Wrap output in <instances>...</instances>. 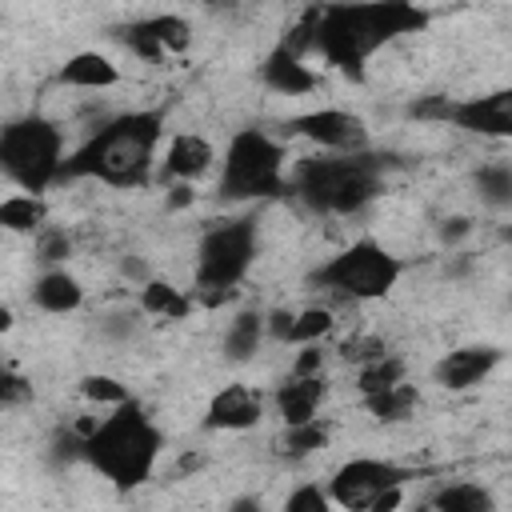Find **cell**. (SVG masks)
<instances>
[{
	"label": "cell",
	"instance_id": "obj_1",
	"mask_svg": "<svg viewBox=\"0 0 512 512\" xmlns=\"http://www.w3.org/2000/svg\"><path fill=\"white\" fill-rule=\"evenodd\" d=\"M164 136V112L128 108L104 120L76 152H68L64 180H100L108 188H144L152 180L156 148Z\"/></svg>",
	"mask_w": 512,
	"mask_h": 512
},
{
	"label": "cell",
	"instance_id": "obj_2",
	"mask_svg": "<svg viewBox=\"0 0 512 512\" xmlns=\"http://www.w3.org/2000/svg\"><path fill=\"white\" fill-rule=\"evenodd\" d=\"M428 12L404 0H376V4H324L316 56L336 72L360 80L368 60L404 32H420Z\"/></svg>",
	"mask_w": 512,
	"mask_h": 512
},
{
	"label": "cell",
	"instance_id": "obj_3",
	"mask_svg": "<svg viewBox=\"0 0 512 512\" xmlns=\"http://www.w3.org/2000/svg\"><path fill=\"white\" fill-rule=\"evenodd\" d=\"M384 168V156H376L372 148L356 156L320 152L304 156L288 172V188L316 216H356L384 192Z\"/></svg>",
	"mask_w": 512,
	"mask_h": 512
},
{
	"label": "cell",
	"instance_id": "obj_4",
	"mask_svg": "<svg viewBox=\"0 0 512 512\" xmlns=\"http://www.w3.org/2000/svg\"><path fill=\"white\" fill-rule=\"evenodd\" d=\"M160 448L164 432L136 400H128L92 424V432L84 436V464L100 472L116 492H132L144 480H152Z\"/></svg>",
	"mask_w": 512,
	"mask_h": 512
},
{
	"label": "cell",
	"instance_id": "obj_5",
	"mask_svg": "<svg viewBox=\"0 0 512 512\" xmlns=\"http://www.w3.org/2000/svg\"><path fill=\"white\" fill-rule=\"evenodd\" d=\"M256 220L252 216H228L212 224L196 244V268H192V300L204 308H220L236 300L240 280L256 264Z\"/></svg>",
	"mask_w": 512,
	"mask_h": 512
},
{
	"label": "cell",
	"instance_id": "obj_6",
	"mask_svg": "<svg viewBox=\"0 0 512 512\" xmlns=\"http://www.w3.org/2000/svg\"><path fill=\"white\" fill-rule=\"evenodd\" d=\"M68 164L64 152V128L40 112L16 116L0 132V172L28 196H44L52 184H60Z\"/></svg>",
	"mask_w": 512,
	"mask_h": 512
},
{
	"label": "cell",
	"instance_id": "obj_7",
	"mask_svg": "<svg viewBox=\"0 0 512 512\" xmlns=\"http://www.w3.org/2000/svg\"><path fill=\"white\" fill-rule=\"evenodd\" d=\"M220 196L232 204L292 196L280 140H272L264 128H240L220 160Z\"/></svg>",
	"mask_w": 512,
	"mask_h": 512
},
{
	"label": "cell",
	"instance_id": "obj_8",
	"mask_svg": "<svg viewBox=\"0 0 512 512\" xmlns=\"http://www.w3.org/2000/svg\"><path fill=\"white\" fill-rule=\"evenodd\" d=\"M404 276V260L384 248L380 240L364 236V240H352L348 248H340L336 256H328L320 268H312L308 284L312 288H324L340 300H384Z\"/></svg>",
	"mask_w": 512,
	"mask_h": 512
},
{
	"label": "cell",
	"instance_id": "obj_9",
	"mask_svg": "<svg viewBox=\"0 0 512 512\" xmlns=\"http://www.w3.org/2000/svg\"><path fill=\"white\" fill-rule=\"evenodd\" d=\"M408 480H412V472L392 460L352 456L332 472L328 492H332L336 508H344V512H396Z\"/></svg>",
	"mask_w": 512,
	"mask_h": 512
},
{
	"label": "cell",
	"instance_id": "obj_10",
	"mask_svg": "<svg viewBox=\"0 0 512 512\" xmlns=\"http://www.w3.org/2000/svg\"><path fill=\"white\" fill-rule=\"evenodd\" d=\"M288 132L312 140L320 152H336V156H356L372 148V132L364 124V116L348 112V108H312L292 116Z\"/></svg>",
	"mask_w": 512,
	"mask_h": 512
},
{
	"label": "cell",
	"instance_id": "obj_11",
	"mask_svg": "<svg viewBox=\"0 0 512 512\" xmlns=\"http://www.w3.org/2000/svg\"><path fill=\"white\" fill-rule=\"evenodd\" d=\"M448 124L472 136H488V140H512V84L508 88H492L480 96H464L452 100L448 108Z\"/></svg>",
	"mask_w": 512,
	"mask_h": 512
},
{
	"label": "cell",
	"instance_id": "obj_12",
	"mask_svg": "<svg viewBox=\"0 0 512 512\" xmlns=\"http://www.w3.org/2000/svg\"><path fill=\"white\" fill-rule=\"evenodd\" d=\"M500 360H504V352L496 344H460L436 360L432 380L448 392H468V388L484 384L500 368Z\"/></svg>",
	"mask_w": 512,
	"mask_h": 512
},
{
	"label": "cell",
	"instance_id": "obj_13",
	"mask_svg": "<svg viewBox=\"0 0 512 512\" xmlns=\"http://www.w3.org/2000/svg\"><path fill=\"white\" fill-rule=\"evenodd\" d=\"M260 416H264V392L244 384V380H232L208 400L204 428H212V432H248V428L260 424Z\"/></svg>",
	"mask_w": 512,
	"mask_h": 512
},
{
	"label": "cell",
	"instance_id": "obj_14",
	"mask_svg": "<svg viewBox=\"0 0 512 512\" xmlns=\"http://www.w3.org/2000/svg\"><path fill=\"white\" fill-rule=\"evenodd\" d=\"M324 396H328V380L324 376H288L284 384H276L272 408L284 420V428H300V424L316 420Z\"/></svg>",
	"mask_w": 512,
	"mask_h": 512
},
{
	"label": "cell",
	"instance_id": "obj_15",
	"mask_svg": "<svg viewBox=\"0 0 512 512\" xmlns=\"http://www.w3.org/2000/svg\"><path fill=\"white\" fill-rule=\"evenodd\" d=\"M56 80L64 88H80V92H104V88H116L120 84V64L96 48H84V52H72L60 68H56Z\"/></svg>",
	"mask_w": 512,
	"mask_h": 512
},
{
	"label": "cell",
	"instance_id": "obj_16",
	"mask_svg": "<svg viewBox=\"0 0 512 512\" xmlns=\"http://www.w3.org/2000/svg\"><path fill=\"white\" fill-rule=\"evenodd\" d=\"M216 164V148L200 136V132H176L168 144H164V176L168 180H184V184H192V180H200L208 168Z\"/></svg>",
	"mask_w": 512,
	"mask_h": 512
},
{
	"label": "cell",
	"instance_id": "obj_17",
	"mask_svg": "<svg viewBox=\"0 0 512 512\" xmlns=\"http://www.w3.org/2000/svg\"><path fill=\"white\" fill-rule=\"evenodd\" d=\"M28 300L48 316H68L84 304V284L68 268H40V276L28 288Z\"/></svg>",
	"mask_w": 512,
	"mask_h": 512
},
{
	"label": "cell",
	"instance_id": "obj_18",
	"mask_svg": "<svg viewBox=\"0 0 512 512\" xmlns=\"http://www.w3.org/2000/svg\"><path fill=\"white\" fill-rule=\"evenodd\" d=\"M260 84L272 88L276 96H308L320 84V76L308 68V60H300L284 48H272L260 64Z\"/></svg>",
	"mask_w": 512,
	"mask_h": 512
},
{
	"label": "cell",
	"instance_id": "obj_19",
	"mask_svg": "<svg viewBox=\"0 0 512 512\" xmlns=\"http://www.w3.org/2000/svg\"><path fill=\"white\" fill-rule=\"evenodd\" d=\"M264 340H268L264 312L244 308V312H236V316L228 320V328H224V336H220V352H224L228 360L244 364V360H252V356L260 352V344H264Z\"/></svg>",
	"mask_w": 512,
	"mask_h": 512
},
{
	"label": "cell",
	"instance_id": "obj_20",
	"mask_svg": "<svg viewBox=\"0 0 512 512\" xmlns=\"http://www.w3.org/2000/svg\"><path fill=\"white\" fill-rule=\"evenodd\" d=\"M0 228L16 232V236H40L48 228V200L44 196H28V192H12L0 200Z\"/></svg>",
	"mask_w": 512,
	"mask_h": 512
},
{
	"label": "cell",
	"instance_id": "obj_21",
	"mask_svg": "<svg viewBox=\"0 0 512 512\" xmlns=\"http://www.w3.org/2000/svg\"><path fill=\"white\" fill-rule=\"evenodd\" d=\"M192 308H196L192 292L176 288V284H172V280H164V276H152V280L140 288V312H144V316H160V320H184Z\"/></svg>",
	"mask_w": 512,
	"mask_h": 512
},
{
	"label": "cell",
	"instance_id": "obj_22",
	"mask_svg": "<svg viewBox=\"0 0 512 512\" xmlns=\"http://www.w3.org/2000/svg\"><path fill=\"white\" fill-rule=\"evenodd\" d=\"M472 188L484 208L508 212L512 208V160H488L472 172Z\"/></svg>",
	"mask_w": 512,
	"mask_h": 512
},
{
	"label": "cell",
	"instance_id": "obj_23",
	"mask_svg": "<svg viewBox=\"0 0 512 512\" xmlns=\"http://www.w3.org/2000/svg\"><path fill=\"white\" fill-rule=\"evenodd\" d=\"M416 404H420V396H416V384H396V388H388V392H376V396H364V408L372 412V420H380V424H400V420H408L412 412H416Z\"/></svg>",
	"mask_w": 512,
	"mask_h": 512
},
{
	"label": "cell",
	"instance_id": "obj_24",
	"mask_svg": "<svg viewBox=\"0 0 512 512\" xmlns=\"http://www.w3.org/2000/svg\"><path fill=\"white\" fill-rule=\"evenodd\" d=\"M432 512H496L484 484H444L432 496Z\"/></svg>",
	"mask_w": 512,
	"mask_h": 512
},
{
	"label": "cell",
	"instance_id": "obj_25",
	"mask_svg": "<svg viewBox=\"0 0 512 512\" xmlns=\"http://www.w3.org/2000/svg\"><path fill=\"white\" fill-rule=\"evenodd\" d=\"M404 372L408 368H404L400 356H384V360H372L356 372V388H360V396H376V392H388V388L404 384Z\"/></svg>",
	"mask_w": 512,
	"mask_h": 512
},
{
	"label": "cell",
	"instance_id": "obj_26",
	"mask_svg": "<svg viewBox=\"0 0 512 512\" xmlns=\"http://www.w3.org/2000/svg\"><path fill=\"white\" fill-rule=\"evenodd\" d=\"M324 444H328V428H324L320 420H312V424H300V428H284V436H280V456L304 460V456L320 452Z\"/></svg>",
	"mask_w": 512,
	"mask_h": 512
},
{
	"label": "cell",
	"instance_id": "obj_27",
	"mask_svg": "<svg viewBox=\"0 0 512 512\" xmlns=\"http://www.w3.org/2000/svg\"><path fill=\"white\" fill-rule=\"evenodd\" d=\"M80 396H84L88 404H104L108 412L132 400L128 384H120L116 376H104V372H92V376H84V380H80Z\"/></svg>",
	"mask_w": 512,
	"mask_h": 512
},
{
	"label": "cell",
	"instance_id": "obj_28",
	"mask_svg": "<svg viewBox=\"0 0 512 512\" xmlns=\"http://www.w3.org/2000/svg\"><path fill=\"white\" fill-rule=\"evenodd\" d=\"M144 20H148L152 36L164 44V52H184V48L192 44V24H188L184 16H176V12H156V16H144Z\"/></svg>",
	"mask_w": 512,
	"mask_h": 512
},
{
	"label": "cell",
	"instance_id": "obj_29",
	"mask_svg": "<svg viewBox=\"0 0 512 512\" xmlns=\"http://www.w3.org/2000/svg\"><path fill=\"white\" fill-rule=\"evenodd\" d=\"M332 312L328 308H300L296 312V324H292V348H308V344H320L328 332H332Z\"/></svg>",
	"mask_w": 512,
	"mask_h": 512
},
{
	"label": "cell",
	"instance_id": "obj_30",
	"mask_svg": "<svg viewBox=\"0 0 512 512\" xmlns=\"http://www.w3.org/2000/svg\"><path fill=\"white\" fill-rule=\"evenodd\" d=\"M68 256H72V236L64 228H44L36 236V260H40V268H64Z\"/></svg>",
	"mask_w": 512,
	"mask_h": 512
},
{
	"label": "cell",
	"instance_id": "obj_31",
	"mask_svg": "<svg viewBox=\"0 0 512 512\" xmlns=\"http://www.w3.org/2000/svg\"><path fill=\"white\" fill-rule=\"evenodd\" d=\"M284 512H336V500L320 484H296L284 496Z\"/></svg>",
	"mask_w": 512,
	"mask_h": 512
},
{
	"label": "cell",
	"instance_id": "obj_32",
	"mask_svg": "<svg viewBox=\"0 0 512 512\" xmlns=\"http://www.w3.org/2000/svg\"><path fill=\"white\" fill-rule=\"evenodd\" d=\"M140 328H144V312H140V304L136 308H112L104 320H100V332L108 336V340H132V336H140Z\"/></svg>",
	"mask_w": 512,
	"mask_h": 512
},
{
	"label": "cell",
	"instance_id": "obj_33",
	"mask_svg": "<svg viewBox=\"0 0 512 512\" xmlns=\"http://www.w3.org/2000/svg\"><path fill=\"white\" fill-rule=\"evenodd\" d=\"M340 352H344V360H356L360 368H364V364H372V360L392 356V352H388V344H384L380 336H352V340H344V344H340Z\"/></svg>",
	"mask_w": 512,
	"mask_h": 512
},
{
	"label": "cell",
	"instance_id": "obj_34",
	"mask_svg": "<svg viewBox=\"0 0 512 512\" xmlns=\"http://www.w3.org/2000/svg\"><path fill=\"white\" fill-rule=\"evenodd\" d=\"M24 400H32V384L20 376V372H4L0 376V404L4 408H16V404H24Z\"/></svg>",
	"mask_w": 512,
	"mask_h": 512
},
{
	"label": "cell",
	"instance_id": "obj_35",
	"mask_svg": "<svg viewBox=\"0 0 512 512\" xmlns=\"http://www.w3.org/2000/svg\"><path fill=\"white\" fill-rule=\"evenodd\" d=\"M288 376H324V348L320 344L300 348L296 360H292V368H288Z\"/></svg>",
	"mask_w": 512,
	"mask_h": 512
},
{
	"label": "cell",
	"instance_id": "obj_36",
	"mask_svg": "<svg viewBox=\"0 0 512 512\" xmlns=\"http://www.w3.org/2000/svg\"><path fill=\"white\" fill-rule=\"evenodd\" d=\"M264 324H268V340H276V344H288V340H292V324H296V312H292V308H272V312H264Z\"/></svg>",
	"mask_w": 512,
	"mask_h": 512
},
{
	"label": "cell",
	"instance_id": "obj_37",
	"mask_svg": "<svg viewBox=\"0 0 512 512\" xmlns=\"http://www.w3.org/2000/svg\"><path fill=\"white\" fill-rule=\"evenodd\" d=\"M472 228H476L472 216H448V220L440 224V240H444L448 248H456L464 236H472Z\"/></svg>",
	"mask_w": 512,
	"mask_h": 512
},
{
	"label": "cell",
	"instance_id": "obj_38",
	"mask_svg": "<svg viewBox=\"0 0 512 512\" xmlns=\"http://www.w3.org/2000/svg\"><path fill=\"white\" fill-rule=\"evenodd\" d=\"M120 272H124V276H132V280H136L140 288H144V284L152 280V276H148V268H144L140 260H120Z\"/></svg>",
	"mask_w": 512,
	"mask_h": 512
},
{
	"label": "cell",
	"instance_id": "obj_39",
	"mask_svg": "<svg viewBox=\"0 0 512 512\" xmlns=\"http://www.w3.org/2000/svg\"><path fill=\"white\" fill-rule=\"evenodd\" d=\"M232 512H260V500H236Z\"/></svg>",
	"mask_w": 512,
	"mask_h": 512
},
{
	"label": "cell",
	"instance_id": "obj_40",
	"mask_svg": "<svg viewBox=\"0 0 512 512\" xmlns=\"http://www.w3.org/2000/svg\"><path fill=\"white\" fill-rule=\"evenodd\" d=\"M504 240H508V244H512V228H504Z\"/></svg>",
	"mask_w": 512,
	"mask_h": 512
},
{
	"label": "cell",
	"instance_id": "obj_41",
	"mask_svg": "<svg viewBox=\"0 0 512 512\" xmlns=\"http://www.w3.org/2000/svg\"><path fill=\"white\" fill-rule=\"evenodd\" d=\"M508 304H512V296H508Z\"/></svg>",
	"mask_w": 512,
	"mask_h": 512
}]
</instances>
